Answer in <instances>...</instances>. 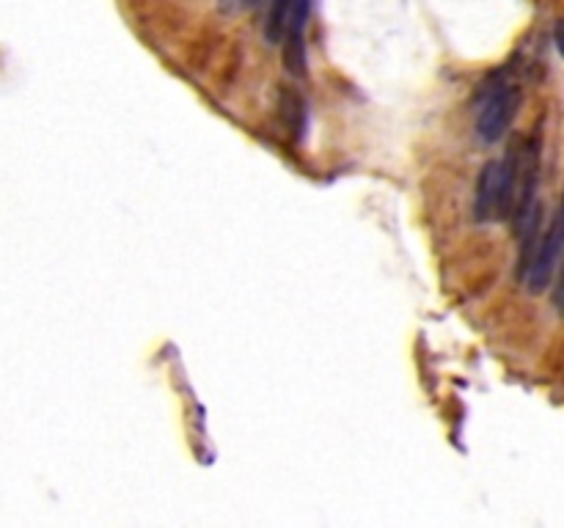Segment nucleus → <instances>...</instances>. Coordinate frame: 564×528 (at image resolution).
<instances>
[{
  "mask_svg": "<svg viewBox=\"0 0 564 528\" xmlns=\"http://www.w3.org/2000/svg\"><path fill=\"white\" fill-rule=\"evenodd\" d=\"M218 7L224 14H240L242 9L251 7V0H218Z\"/></svg>",
  "mask_w": 564,
  "mask_h": 528,
  "instance_id": "6",
  "label": "nucleus"
},
{
  "mask_svg": "<svg viewBox=\"0 0 564 528\" xmlns=\"http://www.w3.org/2000/svg\"><path fill=\"white\" fill-rule=\"evenodd\" d=\"M564 256V190H562V201H559L556 212H553V221L548 226V232L542 234L540 243H537L534 259H531L529 270H526L523 281L526 290L531 295H540L551 287L553 273H556L559 261Z\"/></svg>",
  "mask_w": 564,
  "mask_h": 528,
  "instance_id": "3",
  "label": "nucleus"
},
{
  "mask_svg": "<svg viewBox=\"0 0 564 528\" xmlns=\"http://www.w3.org/2000/svg\"><path fill=\"white\" fill-rule=\"evenodd\" d=\"M292 3H295V0H270L268 23H264V36H268L270 45H279L281 36H284L286 18H290L292 12Z\"/></svg>",
  "mask_w": 564,
  "mask_h": 528,
  "instance_id": "5",
  "label": "nucleus"
},
{
  "mask_svg": "<svg viewBox=\"0 0 564 528\" xmlns=\"http://www.w3.org/2000/svg\"><path fill=\"white\" fill-rule=\"evenodd\" d=\"M520 146L509 149L501 160L485 162L474 190V221L493 223L512 215L515 190H518Z\"/></svg>",
  "mask_w": 564,
  "mask_h": 528,
  "instance_id": "1",
  "label": "nucleus"
},
{
  "mask_svg": "<svg viewBox=\"0 0 564 528\" xmlns=\"http://www.w3.org/2000/svg\"><path fill=\"white\" fill-rule=\"evenodd\" d=\"M553 303H556L559 312L564 314V273H562V281H559V287H556V295H553Z\"/></svg>",
  "mask_w": 564,
  "mask_h": 528,
  "instance_id": "7",
  "label": "nucleus"
},
{
  "mask_svg": "<svg viewBox=\"0 0 564 528\" xmlns=\"http://www.w3.org/2000/svg\"><path fill=\"white\" fill-rule=\"evenodd\" d=\"M556 45H559V53L564 56V23L556 25Z\"/></svg>",
  "mask_w": 564,
  "mask_h": 528,
  "instance_id": "8",
  "label": "nucleus"
},
{
  "mask_svg": "<svg viewBox=\"0 0 564 528\" xmlns=\"http://www.w3.org/2000/svg\"><path fill=\"white\" fill-rule=\"evenodd\" d=\"M520 102H523V94H520V89L512 80H493L485 94H482L480 111H476V135H480V141L498 144L507 135V130L512 127L515 116L520 111Z\"/></svg>",
  "mask_w": 564,
  "mask_h": 528,
  "instance_id": "2",
  "label": "nucleus"
},
{
  "mask_svg": "<svg viewBox=\"0 0 564 528\" xmlns=\"http://www.w3.org/2000/svg\"><path fill=\"white\" fill-rule=\"evenodd\" d=\"M312 14V0H295L284 29V64L292 75L306 72V25Z\"/></svg>",
  "mask_w": 564,
  "mask_h": 528,
  "instance_id": "4",
  "label": "nucleus"
}]
</instances>
